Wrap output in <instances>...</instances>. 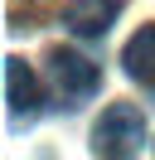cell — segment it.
Segmentation results:
<instances>
[{"label":"cell","instance_id":"cell-4","mask_svg":"<svg viewBox=\"0 0 155 160\" xmlns=\"http://www.w3.org/2000/svg\"><path fill=\"white\" fill-rule=\"evenodd\" d=\"M5 97H10V117L15 121L39 117V78L29 73L24 58H5Z\"/></svg>","mask_w":155,"mask_h":160},{"label":"cell","instance_id":"cell-3","mask_svg":"<svg viewBox=\"0 0 155 160\" xmlns=\"http://www.w3.org/2000/svg\"><path fill=\"white\" fill-rule=\"evenodd\" d=\"M116 15H121V0H68V5H63V24L78 34V39L107 34Z\"/></svg>","mask_w":155,"mask_h":160},{"label":"cell","instance_id":"cell-1","mask_svg":"<svg viewBox=\"0 0 155 160\" xmlns=\"http://www.w3.org/2000/svg\"><path fill=\"white\" fill-rule=\"evenodd\" d=\"M141 141H145V117H141L136 102H112L97 117V126H92V150L97 155H112V160L136 155Z\"/></svg>","mask_w":155,"mask_h":160},{"label":"cell","instance_id":"cell-2","mask_svg":"<svg viewBox=\"0 0 155 160\" xmlns=\"http://www.w3.org/2000/svg\"><path fill=\"white\" fill-rule=\"evenodd\" d=\"M44 73H48V88H53L68 107H82V102L102 88V68H97L92 58H82V53H73V49H48Z\"/></svg>","mask_w":155,"mask_h":160},{"label":"cell","instance_id":"cell-5","mask_svg":"<svg viewBox=\"0 0 155 160\" xmlns=\"http://www.w3.org/2000/svg\"><path fill=\"white\" fill-rule=\"evenodd\" d=\"M121 63H126V73H131L136 82L155 88V24H141V29L131 34V44H126Z\"/></svg>","mask_w":155,"mask_h":160}]
</instances>
